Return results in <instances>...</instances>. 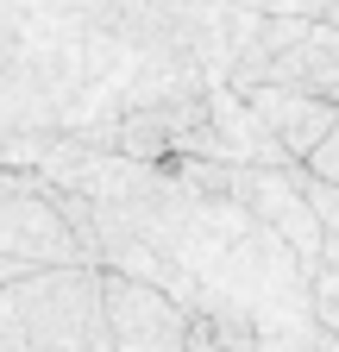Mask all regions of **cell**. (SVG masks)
<instances>
[{
  "label": "cell",
  "mask_w": 339,
  "mask_h": 352,
  "mask_svg": "<svg viewBox=\"0 0 339 352\" xmlns=\"http://www.w3.org/2000/svg\"><path fill=\"white\" fill-rule=\"evenodd\" d=\"M38 176L89 201L95 271L163 289L220 352H314L308 264L183 157L145 164L63 139Z\"/></svg>",
  "instance_id": "cell-1"
},
{
  "label": "cell",
  "mask_w": 339,
  "mask_h": 352,
  "mask_svg": "<svg viewBox=\"0 0 339 352\" xmlns=\"http://www.w3.org/2000/svg\"><path fill=\"white\" fill-rule=\"evenodd\" d=\"M308 296H314V321L327 340H339V245L327 239L308 264Z\"/></svg>",
  "instance_id": "cell-7"
},
{
  "label": "cell",
  "mask_w": 339,
  "mask_h": 352,
  "mask_svg": "<svg viewBox=\"0 0 339 352\" xmlns=\"http://www.w3.org/2000/svg\"><path fill=\"white\" fill-rule=\"evenodd\" d=\"M226 0H0V126L101 151L107 132L226 82Z\"/></svg>",
  "instance_id": "cell-2"
},
{
  "label": "cell",
  "mask_w": 339,
  "mask_h": 352,
  "mask_svg": "<svg viewBox=\"0 0 339 352\" xmlns=\"http://www.w3.org/2000/svg\"><path fill=\"white\" fill-rule=\"evenodd\" d=\"M245 107L264 120V132L283 145V157L302 170V157L327 139V126H333V101H314V95H295V88H245Z\"/></svg>",
  "instance_id": "cell-6"
},
{
  "label": "cell",
  "mask_w": 339,
  "mask_h": 352,
  "mask_svg": "<svg viewBox=\"0 0 339 352\" xmlns=\"http://www.w3.org/2000/svg\"><path fill=\"white\" fill-rule=\"evenodd\" d=\"M302 170L314 176V183H333V189H339V113H333V126H327V139L302 157Z\"/></svg>",
  "instance_id": "cell-9"
},
{
  "label": "cell",
  "mask_w": 339,
  "mask_h": 352,
  "mask_svg": "<svg viewBox=\"0 0 339 352\" xmlns=\"http://www.w3.org/2000/svg\"><path fill=\"white\" fill-rule=\"evenodd\" d=\"M183 352H220V346L207 340V333H189V346H183Z\"/></svg>",
  "instance_id": "cell-10"
},
{
  "label": "cell",
  "mask_w": 339,
  "mask_h": 352,
  "mask_svg": "<svg viewBox=\"0 0 339 352\" xmlns=\"http://www.w3.org/2000/svg\"><path fill=\"white\" fill-rule=\"evenodd\" d=\"M295 189H302V201H308V214H314L320 239L339 245V189H333V183H314L308 170H295Z\"/></svg>",
  "instance_id": "cell-8"
},
{
  "label": "cell",
  "mask_w": 339,
  "mask_h": 352,
  "mask_svg": "<svg viewBox=\"0 0 339 352\" xmlns=\"http://www.w3.org/2000/svg\"><path fill=\"white\" fill-rule=\"evenodd\" d=\"M101 333L95 264H25L0 283V352H89Z\"/></svg>",
  "instance_id": "cell-3"
},
{
  "label": "cell",
  "mask_w": 339,
  "mask_h": 352,
  "mask_svg": "<svg viewBox=\"0 0 339 352\" xmlns=\"http://www.w3.org/2000/svg\"><path fill=\"white\" fill-rule=\"evenodd\" d=\"M314 352H339V340H327V333H320V340H314Z\"/></svg>",
  "instance_id": "cell-12"
},
{
  "label": "cell",
  "mask_w": 339,
  "mask_h": 352,
  "mask_svg": "<svg viewBox=\"0 0 339 352\" xmlns=\"http://www.w3.org/2000/svg\"><path fill=\"white\" fill-rule=\"evenodd\" d=\"M320 25H333V32H339V0H333V7L320 13Z\"/></svg>",
  "instance_id": "cell-11"
},
{
  "label": "cell",
  "mask_w": 339,
  "mask_h": 352,
  "mask_svg": "<svg viewBox=\"0 0 339 352\" xmlns=\"http://www.w3.org/2000/svg\"><path fill=\"white\" fill-rule=\"evenodd\" d=\"M7 277H13V264H0V283H7Z\"/></svg>",
  "instance_id": "cell-13"
},
{
  "label": "cell",
  "mask_w": 339,
  "mask_h": 352,
  "mask_svg": "<svg viewBox=\"0 0 339 352\" xmlns=\"http://www.w3.org/2000/svg\"><path fill=\"white\" fill-rule=\"evenodd\" d=\"M258 88H295V95H314V101H333L339 107V32L320 25V19H308L270 57V69H264Z\"/></svg>",
  "instance_id": "cell-5"
},
{
  "label": "cell",
  "mask_w": 339,
  "mask_h": 352,
  "mask_svg": "<svg viewBox=\"0 0 339 352\" xmlns=\"http://www.w3.org/2000/svg\"><path fill=\"white\" fill-rule=\"evenodd\" d=\"M101 321H107V346L113 352H183L189 346V315L163 289L132 283L119 271H101Z\"/></svg>",
  "instance_id": "cell-4"
}]
</instances>
